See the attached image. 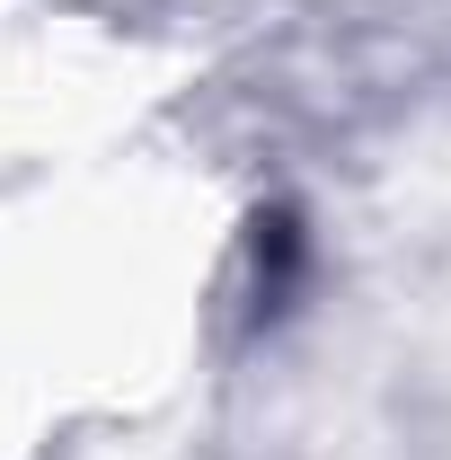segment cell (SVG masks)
Instances as JSON below:
<instances>
[{
  "instance_id": "1",
  "label": "cell",
  "mask_w": 451,
  "mask_h": 460,
  "mask_svg": "<svg viewBox=\"0 0 451 460\" xmlns=\"http://www.w3.org/2000/svg\"><path fill=\"white\" fill-rule=\"evenodd\" d=\"M248 275H257V319H283L301 292V222L283 204L248 222Z\"/></svg>"
}]
</instances>
